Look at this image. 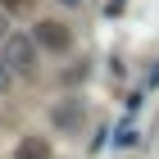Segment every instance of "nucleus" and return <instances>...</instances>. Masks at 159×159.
<instances>
[{
  "label": "nucleus",
  "instance_id": "1",
  "mask_svg": "<svg viewBox=\"0 0 159 159\" xmlns=\"http://www.w3.org/2000/svg\"><path fill=\"white\" fill-rule=\"evenodd\" d=\"M5 68L9 73H23V77H32L37 73V41L32 37H5Z\"/></svg>",
  "mask_w": 159,
  "mask_h": 159
},
{
  "label": "nucleus",
  "instance_id": "2",
  "mask_svg": "<svg viewBox=\"0 0 159 159\" xmlns=\"http://www.w3.org/2000/svg\"><path fill=\"white\" fill-rule=\"evenodd\" d=\"M32 41H37V50H50V55H68L73 50V32L64 23H55V18H41L32 27Z\"/></svg>",
  "mask_w": 159,
  "mask_h": 159
},
{
  "label": "nucleus",
  "instance_id": "3",
  "mask_svg": "<svg viewBox=\"0 0 159 159\" xmlns=\"http://www.w3.org/2000/svg\"><path fill=\"white\" fill-rule=\"evenodd\" d=\"M50 118H55V127H59V132H77V127H82V118H86V109H82V100H59Z\"/></svg>",
  "mask_w": 159,
  "mask_h": 159
},
{
  "label": "nucleus",
  "instance_id": "4",
  "mask_svg": "<svg viewBox=\"0 0 159 159\" xmlns=\"http://www.w3.org/2000/svg\"><path fill=\"white\" fill-rule=\"evenodd\" d=\"M14 159H50V141L46 136H23L18 150H14Z\"/></svg>",
  "mask_w": 159,
  "mask_h": 159
},
{
  "label": "nucleus",
  "instance_id": "5",
  "mask_svg": "<svg viewBox=\"0 0 159 159\" xmlns=\"http://www.w3.org/2000/svg\"><path fill=\"white\" fill-rule=\"evenodd\" d=\"M114 146H118V150L136 146V127H132V123H118V132H114Z\"/></svg>",
  "mask_w": 159,
  "mask_h": 159
},
{
  "label": "nucleus",
  "instance_id": "6",
  "mask_svg": "<svg viewBox=\"0 0 159 159\" xmlns=\"http://www.w3.org/2000/svg\"><path fill=\"white\" fill-rule=\"evenodd\" d=\"M9 86H14V73L5 68V59H0V91H9Z\"/></svg>",
  "mask_w": 159,
  "mask_h": 159
},
{
  "label": "nucleus",
  "instance_id": "7",
  "mask_svg": "<svg viewBox=\"0 0 159 159\" xmlns=\"http://www.w3.org/2000/svg\"><path fill=\"white\" fill-rule=\"evenodd\" d=\"M27 0H0V9H23Z\"/></svg>",
  "mask_w": 159,
  "mask_h": 159
},
{
  "label": "nucleus",
  "instance_id": "8",
  "mask_svg": "<svg viewBox=\"0 0 159 159\" xmlns=\"http://www.w3.org/2000/svg\"><path fill=\"white\" fill-rule=\"evenodd\" d=\"M59 5H68V9H77V5H82V0H59Z\"/></svg>",
  "mask_w": 159,
  "mask_h": 159
},
{
  "label": "nucleus",
  "instance_id": "9",
  "mask_svg": "<svg viewBox=\"0 0 159 159\" xmlns=\"http://www.w3.org/2000/svg\"><path fill=\"white\" fill-rule=\"evenodd\" d=\"M0 37H5V18H0Z\"/></svg>",
  "mask_w": 159,
  "mask_h": 159
}]
</instances>
